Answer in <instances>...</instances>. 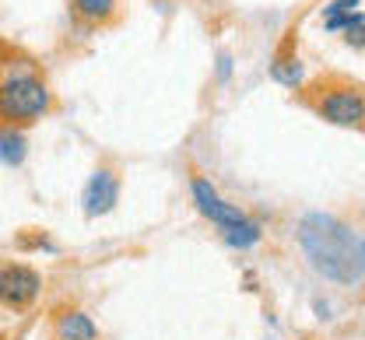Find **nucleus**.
Masks as SVG:
<instances>
[{
  "label": "nucleus",
  "instance_id": "nucleus-13",
  "mask_svg": "<svg viewBox=\"0 0 365 340\" xmlns=\"http://www.w3.org/2000/svg\"><path fill=\"white\" fill-rule=\"evenodd\" d=\"M351 11H359V0H330L323 7V21L327 18H337V14H351Z\"/></svg>",
  "mask_w": 365,
  "mask_h": 340
},
{
  "label": "nucleus",
  "instance_id": "nucleus-16",
  "mask_svg": "<svg viewBox=\"0 0 365 340\" xmlns=\"http://www.w3.org/2000/svg\"><path fill=\"white\" fill-rule=\"evenodd\" d=\"M362 256H365V235H362Z\"/></svg>",
  "mask_w": 365,
  "mask_h": 340
},
{
  "label": "nucleus",
  "instance_id": "nucleus-6",
  "mask_svg": "<svg viewBox=\"0 0 365 340\" xmlns=\"http://www.w3.org/2000/svg\"><path fill=\"white\" fill-rule=\"evenodd\" d=\"M116 200H120V176L113 169H95L85 193H81L85 214L88 218H102V214H109L116 207Z\"/></svg>",
  "mask_w": 365,
  "mask_h": 340
},
{
  "label": "nucleus",
  "instance_id": "nucleus-15",
  "mask_svg": "<svg viewBox=\"0 0 365 340\" xmlns=\"http://www.w3.org/2000/svg\"><path fill=\"white\" fill-rule=\"evenodd\" d=\"M344 43L355 49H365V25L362 28H355V32H344Z\"/></svg>",
  "mask_w": 365,
  "mask_h": 340
},
{
  "label": "nucleus",
  "instance_id": "nucleus-5",
  "mask_svg": "<svg viewBox=\"0 0 365 340\" xmlns=\"http://www.w3.org/2000/svg\"><path fill=\"white\" fill-rule=\"evenodd\" d=\"M190 193H193V203H197V211L218 228V232H225V228H235V225H242V221H250L246 218V211L242 207H235V203H228L222 200V193L211 186V179H204V176H193L190 179Z\"/></svg>",
  "mask_w": 365,
  "mask_h": 340
},
{
  "label": "nucleus",
  "instance_id": "nucleus-10",
  "mask_svg": "<svg viewBox=\"0 0 365 340\" xmlns=\"http://www.w3.org/2000/svg\"><path fill=\"white\" fill-rule=\"evenodd\" d=\"M25 134L21 130H0V161L4 165H21L25 161Z\"/></svg>",
  "mask_w": 365,
  "mask_h": 340
},
{
  "label": "nucleus",
  "instance_id": "nucleus-11",
  "mask_svg": "<svg viewBox=\"0 0 365 340\" xmlns=\"http://www.w3.org/2000/svg\"><path fill=\"white\" fill-rule=\"evenodd\" d=\"M222 239H225L232 249H250V245L260 243V225H257V221H242V225H235V228H225Z\"/></svg>",
  "mask_w": 365,
  "mask_h": 340
},
{
  "label": "nucleus",
  "instance_id": "nucleus-2",
  "mask_svg": "<svg viewBox=\"0 0 365 340\" xmlns=\"http://www.w3.org/2000/svg\"><path fill=\"white\" fill-rule=\"evenodd\" d=\"M53 92L46 78L14 56H0V130H21L36 119L49 116Z\"/></svg>",
  "mask_w": 365,
  "mask_h": 340
},
{
  "label": "nucleus",
  "instance_id": "nucleus-8",
  "mask_svg": "<svg viewBox=\"0 0 365 340\" xmlns=\"http://www.w3.org/2000/svg\"><path fill=\"white\" fill-rule=\"evenodd\" d=\"M271 78L277 85H284V88H302V60H299V53L292 46V36L284 39V46L274 53L271 60Z\"/></svg>",
  "mask_w": 365,
  "mask_h": 340
},
{
  "label": "nucleus",
  "instance_id": "nucleus-4",
  "mask_svg": "<svg viewBox=\"0 0 365 340\" xmlns=\"http://www.w3.org/2000/svg\"><path fill=\"white\" fill-rule=\"evenodd\" d=\"M43 292V277L39 270L25 267V263H0V305L4 309H29Z\"/></svg>",
  "mask_w": 365,
  "mask_h": 340
},
{
  "label": "nucleus",
  "instance_id": "nucleus-14",
  "mask_svg": "<svg viewBox=\"0 0 365 340\" xmlns=\"http://www.w3.org/2000/svg\"><path fill=\"white\" fill-rule=\"evenodd\" d=\"M228 78H232V56L218 53V85H228Z\"/></svg>",
  "mask_w": 365,
  "mask_h": 340
},
{
  "label": "nucleus",
  "instance_id": "nucleus-7",
  "mask_svg": "<svg viewBox=\"0 0 365 340\" xmlns=\"http://www.w3.org/2000/svg\"><path fill=\"white\" fill-rule=\"evenodd\" d=\"M53 337L56 340H98V326H95V319H91L88 312H81V309H67V312L56 316V323H53Z\"/></svg>",
  "mask_w": 365,
  "mask_h": 340
},
{
  "label": "nucleus",
  "instance_id": "nucleus-1",
  "mask_svg": "<svg viewBox=\"0 0 365 340\" xmlns=\"http://www.w3.org/2000/svg\"><path fill=\"white\" fill-rule=\"evenodd\" d=\"M299 245L309 260V267L319 277L334 281V285H359L365 277V256L362 239L334 214L309 211L299 221Z\"/></svg>",
  "mask_w": 365,
  "mask_h": 340
},
{
  "label": "nucleus",
  "instance_id": "nucleus-9",
  "mask_svg": "<svg viewBox=\"0 0 365 340\" xmlns=\"http://www.w3.org/2000/svg\"><path fill=\"white\" fill-rule=\"evenodd\" d=\"M71 11H74L78 21L102 28V25H113V21H116L120 4H116V0H71Z\"/></svg>",
  "mask_w": 365,
  "mask_h": 340
},
{
  "label": "nucleus",
  "instance_id": "nucleus-3",
  "mask_svg": "<svg viewBox=\"0 0 365 340\" xmlns=\"http://www.w3.org/2000/svg\"><path fill=\"white\" fill-rule=\"evenodd\" d=\"M299 102L306 109H313L323 123L365 130V85L351 81V78L330 74V78H319L313 85H302Z\"/></svg>",
  "mask_w": 365,
  "mask_h": 340
},
{
  "label": "nucleus",
  "instance_id": "nucleus-12",
  "mask_svg": "<svg viewBox=\"0 0 365 340\" xmlns=\"http://www.w3.org/2000/svg\"><path fill=\"white\" fill-rule=\"evenodd\" d=\"M323 25H327V32H355V28H362V25H365V14H362V11L337 14V18H327Z\"/></svg>",
  "mask_w": 365,
  "mask_h": 340
}]
</instances>
